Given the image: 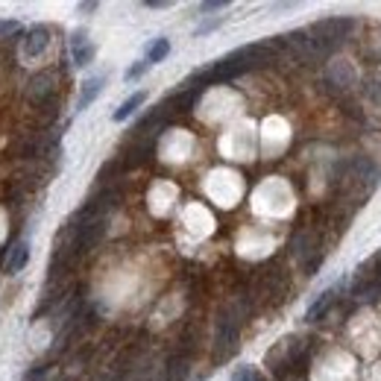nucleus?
<instances>
[{
  "label": "nucleus",
  "mask_w": 381,
  "mask_h": 381,
  "mask_svg": "<svg viewBox=\"0 0 381 381\" xmlns=\"http://www.w3.org/2000/svg\"><path fill=\"white\" fill-rule=\"evenodd\" d=\"M270 53H273V45H247V47H241V50H235L229 56H223V59H217L208 70H203V74L196 77L191 86L205 88V86H215V82H229L235 77L247 74V70L258 68L261 62H267V59H270Z\"/></svg>",
  "instance_id": "nucleus-1"
},
{
  "label": "nucleus",
  "mask_w": 381,
  "mask_h": 381,
  "mask_svg": "<svg viewBox=\"0 0 381 381\" xmlns=\"http://www.w3.org/2000/svg\"><path fill=\"white\" fill-rule=\"evenodd\" d=\"M352 30H355V18L337 15V18H322L314 26H308V36L314 38V45L320 47L322 56H329L332 50H337L352 36Z\"/></svg>",
  "instance_id": "nucleus-2"
},
{
  "label": "nucleus",
  "mask_w": 381,
  "mask_h": 381,
  "mask_svg": "<svg viewBox=\"0 0 381 381\" xmlns=\"http://www.w3.org/2000/svg\"><path fill=\"white\" fill-rule=\"evenodd\" d=\"M355 82H358V74L349 62H329V68H326V86L329 88H334L337 94H349Z\"/></svg>",
  "instance_id": "nucleus-3"
},
{
  "label": "nucleus",
  "mask_w": 381,
  "mask_h": 381,
  "mask_svg": "<svg viewBox=\"0 0 381 381\" xmlns=\"http://www.w3.org/2000/svg\"><path fill=\"white\" fill-rule=\"evenodd\" d=\"M238 346V320L235 314H223L220 322H217V358H226V355H232Z\"/></svg>",
  "instance_id": "nucleus-4"
},
{
  "label": "nucleus",
  "mask_w": 381,
  "mask_h": 381,
  "mask_svg": "<svg viewBox=\"0 0 381 381\" xmlns=\"http://www.w3.org/2000/svg\"><path fill=\"white\" fill-rule=\"evenodd\" d=\"M70 59H74L77 68L91 65V59H94V45L88 41V33H86V30H77L74 36H70Z\"/></svg>",
  "instance_id": "nucleus-5"
},
{
  "label": "nucleus",
  "mask_w": 381,
  "mask_h": 381,
  "mask_svg": "<svg viewBox=\"0 0 381 381\" xmlns=\"http://www.w3.org/2000/svg\"><path fill=\"white\" fill-rule=\"evenodd\" d=\"M47 45H50V30H47V26H33V30L26 33V38H24V56H26V59H36V56H41L47 50Z\"/></svg>",
  "instance_id": "nucleus-6"
},
{
  "label": "nucleus",
  "mask_w": 381,
  "mask_h": 381,
  "mask_svg": "<svg viewBox=\"0 0 381 381\" xmlns=\"http://www.w3.org/2000/svg\"><path fill=\"white\" fill-rule=\"evenodd\" d=\"M103 86H106V77H103V74H97V77L86 79V86H82V91H79V103H77V109H79V111L88 109V106L97 100V94L103 91Z\"/></svg>",
  "instance_id": "nucleus-7"
},
{
  "label": "nucleus",
  "mask_w": 381,
  "mask_h": 381,
  "mask_svg": "<svg viewBox=\"0 0 381 381\" xmlns=\"http://www.w3.org/2000/svg\"><path fill=\"white\" fill-rule=\"evenodd\" d=\"M26 261H30V244L26 241H21V244H15L9 249V258H6V273H21L24 267H26Z\"/></svg>",
  "instance_id": "nucleus-8"
},
{
  "label": "nucleus",
  "mask_w": 381,
  "mask_h": 381,
  "mask_svg": "<svg viewBox=\"0 0 381 381\" xmlns=\"http://www.w3.org/2000/svg\"><path fill=\"white\" fill-rule=\"evenodd\" d=\"M144 100H147V91H135L132 97H126V100L115 109V115H111V118H115L118 123H123L126 118H132V115H135L138 106H144Z\"/></svg>",
  "instance_id": "nucleus-9"
},
{
  "label": "nucleus",
  "mask_w": 381,
  "mask_h": 381,
  "mask_svg": "<svg viewBox=\"0 0 381 381\" xmlns=\"http://www.w3.org/2000/svg\"><path fill=\"white\" fill-rule=\"evenodd\" d=\"M334 296H337V290H334V288H332V290H326V293H322V296H320V300H317V302H314L311 308H308V314H305V320H308V322H314V320H320L322 314H326V311H329V305L334 302Z\"/></svg>",
  "instance_id": "nucleus-10"
},
{
  "label": "nucleus",
  "mask_w": 381,
  "mask_h": 381,
  "mask_svg": "<svg viewBox=\"0 0 381 381\" xmlns=\"http://www.w3.org/2000/svg\"><path fill=\"white\" fill-rule=\"evenodd\" d=\"M364 59L373 62V65L381 62V26H378V30H373V36L366 38V45H364Z\"/></svg>",
  "instance_id": "nucleus-11"
},
{
  "label": "nucleus",
  "mask_w": 381,
  "mask_h": 381,
  "mask_svg": "<svg viewBox=\"0 0 381 381\" xmlns=\"http://www.w3.org/2000/svg\"><path fill=\"white\" fill-rule=\"evenodd\" d=\"M30 97L36 103H41V100H50L53 97V86H50V77H36L33 82H30Z\"/></svg>",
  "instance_id": "nucleus-12"
},
{
  "label": "nucleus",
  "mask_w": 381,
  "mask_h": 381,
  "mask_svg": "<svg viewBox=\"0 0 381 381\" xmlns=\"http://www.w3.org/2000/svg\"><path fill=\"white\" fill-rule=\"evenodd\" d=\"M167 53H171V41H167V38H156V41H153V45L147 47V62H150V65L164 62Z\"/></svg>",
  "instance_id": "nucleus-13"
},
{
  "label": "nucleus",
  "mask_w": 381,
  "mask_h": 381,
  "mask_svg": "<svg viewBox=\"0 0 381 381\" xmlns=\"http://www.w3.org/2000/svg\"><path fill=\"white\" fill-rule=\"evenodd\" d=\"M364 94L381 106V70H373V74L364 79Z\"/></svg>",
  "instance_id": "nucleus-14"
},
{
  "label": "nucleus",
  "mask_w": 381,
  "mask_h": 381,
  "mask_svg": "<svg viewBox=\"0 0 381 381\" xmlns=\"http://www.w3.org/2000/svg\"><path fill=\"white\" fill-rule=\"evenodd\" d=\"M232 381H264V378H261L256 370H252V366H241V370L232 375Z\"/></svg>",
  "instance_id": "nucleus-15"
},
{
  "label": "nucleus",
  "mask_w": 381,
  "mask_h": 381,
  "mask_svg": "<svg viewBox=\"0 0 381 381\" xmlns=\"http://www.w3.org/2000/svg\"><path fill=\"white\" fill-rule=\"evenodd\" d=\"M147 68H150V62H147V59H144V62H138V65H132L130 70H126V79H130V82H132V79H138V77L144 74Z\"/></svg>",
  "instance_id": "nucleus-16"
},
{
  "label": "nucleus",
  "mask_w": 381,
  "mask_h": 381,
  "mask_svg": "<svg viewBox=\"0 0 381 381\" xmlns=\"http://www.w3.org/2000/svg\"><path fill=\"white\" fill-rule=\"evenodd\" d=\"M226 6H229V3H226V0H208V3H203V6H200V12H203V15H205V12H223Z\"/></svg>",
  "instance_id": "nucleus-17"
},
{
  "label": "nucleus",
  "mask_w": 381,
  "mask_h": 381,
  "mask_svg": "<svg viewBox=\"0 0 381 381\" xmlns=\"http://www.w3.org/2000/svg\"><path fill=\"white\" fill-rule=\"evenodd\" d=\"M15 21H0V33H9V30H15Z\"/></svg>",
  "instance_id": "nucleus-18"
},
{
  "label": "nucleus",
  "mask_w": 381,
  "mask_h": 381,
  "mask_svg": "<svg viewBox=\"0 0 381 381\" xmlns=\"http://www.w3.org/2000/svg\"><path fill=\"white\" fill-rule=\"evenodd\" d=\"M147 6L150 9H162V6H167V0H147Z\"/></svg>",
  "instance_id": "nucleus-19"
}]
</instances>
